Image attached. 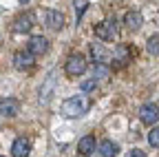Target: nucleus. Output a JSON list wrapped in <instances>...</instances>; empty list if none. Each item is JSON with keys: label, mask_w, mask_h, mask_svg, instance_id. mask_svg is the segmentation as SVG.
Listing matches in <instances>:
<instances>
[{"label": "nucleus", "mask_w": 159, "mask_h": 157, "mask_svg": "<svg viewBox=\"0 0 159 157\" xmlns=\"http://www.w3.org/2000/svg\"><path fill=\"white\" fill-rule=\"evenodd\" d=\"M91 106V100L86 95H73V97H66L64 104H62V113L66 117H80L84 115Z\"/></svg>", "instance_id": "1"}, {"label": "nucleus", "mask_w": 159, "mask_h": 157, "mask_svg": "<svg viewBox=\"0 0 159 157\" xmlns=\"http://www.w3.org/2000/svg\"><path fill=\"white\" fill-rule=\"evenodd\" d=\"M95 38L97 40H104V42H111L117 38V22L115 18H106V20H102L97 27H95Z\"/></svg>", "instance_id": "2"}, {"label": "nucleus", "mask_w": 159, "mask_h": 157, "mask_svg": "<svg viewBox=\"0 0 159 157\" xmlns=\"http://www.w3.org/2000/svg\"><path fill=\"white\" fill-rule=\"evenodd\" d=\"M86 71V58L82 53H73L69 55V60H66V67H64V73L69 77H80Z\"/></svg>", "instance_id": "3"}, {"label": "nucleus", "mask_w": 159, "mask_h": 157, "mask_svg": "<svg viewBox=\"0 0 159 157\" xmlns=\"http://www.w3.org/2000/svg\"><path fill=\"white\" fill-rule=\"evenodd\" d=\"M139 120H142L146 126L157 124V120H159V106H157V104H152V102L142 104V106H139Z\"/></svg>", "instance_id": "4"}, {"label": "nucleus", "mask_w": 159, "mask_h": 157, "mask_svg": "<svg viewBox=\"0 0 159 157\" xmlns=\"http://www.w3.org/2000/svg\"><path fill=\"white\" fill-rule=\"evenodd\" d=\"M33 64H35L33 53H29V51H16L13 53V67L18 71H29V69H33Z\"/></svg>", "instance_id": "5"}, {"label": "nucleus", "mask_w": 159, "mask_h": 157, "mask_svg": "<svg viewBox=\"0 0 159 157\" xmlns=\"http://www.w3.org/2000/svg\"><path fill=\"white\" fill-rule=\"evenodd\" d=\"M33 25H35V18H33L31 11L20 13L16 20H13V31H16V33H29V31L33 29Z\"/></svg>", "instance_id": "6"}, {"label": "nucleus", "mask_w": 159, "mask_h": 157, "mask_svg": "<svg viewBox=\"0 0 159 157\" xmlns=\"http://www.w3.org/2000/svg\"><path fill=\"white\" fill-rule=\"evenodd\" d=\"M27 51L33 53L35 58H38V55H44V53L49 51V40H47L44 35H33L31 40L27 42Z\"/></svg>", "instance_id": "7"}, {"label": "nucleus", "mask_w": 159, "mask_h": 157, "mask_svg": "<svg viewBox=\"0 0 159 157\" xmlns=\"http://www.w3.org/2000/svg\"><path fill=\"white\" fill-rule=\"evenodd\" d=\"M44 22H47V27H49V29H53V31H60V29L64 27L66 18H64V13H62V11L49 9V11L44 13Z\"/></svg>", "instance_id": "8"}, {"label": "nucleus", "mask_w": 159, "mask_h": 157, "mask_svg": "<svg viewBox=\"0 0 159 157\" xmlns=\"http://www.w3.org/2000/svg\"><path fill=\"white\" fill-rule=\"evenodd\" d=\"M20 113V102L13 97H2L0 100V115L2 117H16Z\"/></svg>", "instance_id": "9"}, {"label": "nucleus", "mask_w": 159, "mask_h": 157, "mask_svg": "<svg viewBox=\"0 0 159 157\" xmlns=\"http://www.w3.org/2000/svg\"><path fill=\"white\" fill-rule=\"evenodd\" d=\"M29 153H31V142L27 137H16L11 144V155L13 157H29Z\"/></svg>", "instance_id": "10"}, {"label": "nucleus", "mask_w": 159, "mask_h": 157, "mask_svg": "<svg viewBox=\"0 0 159 157\" xmlns=\"http://www.w3.org/2000/svg\"><path fill=\"white\" fill-rule=\"evenodd\" d=\"M53 89H55V73H49L47 80H44V84L40 86V102H42V104H47L51 100Z\"/></svg>", "instance_id": "11"}, {"label": "nucleus", "mask_w": 159, "mask_h": 157, "mask_svg": "<svg viewBox=\"0 0 159 157\" xmlns=\"http://www.w3.org/2000/svg\"><path fill=\"white\" fill-rule=\"evenodd\" d=\"M130 62V49L128 47H117V51L113 53V67L115 69H122V67H126Z\"/></svg>", "instance_id": "12"}, {"label": "nucleus", "mask_w": 159, "mask_h": 157, "mask_svg": "<svg viewBox=\"0 0 159 157\" xmlns=\"http://www.w3.org/2000/svg\"><path fill=\"white\" fill-rule=\"evenodd\" d=\"M89 51H91V55H93L95 64H106V62H108V51L99 44V42H93V44L89 47Z\"/></svg>", "instance_id": "13"}, {"label": "nucleus", "mask_w": 159, "mask_h": 157, "mask_svg": "<svg viewBox=\"0 0 159 157\" xmlns=\"http://www.w3.org/2000/svg\"><path fill=\"white\" fill-rule=\"evenodd\" d=\"M124 25H126L128 31H137L139 27L144 25V18H142V13H139V11H128V13L124 16Z\"/></svg>", "instance_id": "14"}, {"label": "nucleus", "mask_w": 159, "mask_h": 157, "mask_svg": "<svg viewBox=\"0 0 159 157\" xmlns=\"http://www.w3.org/2000/svg\"><path fill=\"white\" fill-rule=\"evenodd\" d=\"M95 137L93 135H86V137H82V140L77 142V153L80 155H84V157H89V155H93V150H95Z\"/></svg>", "instance_id": "15"}, {"label": "nucleus", "mask_w": 159, "mask_h": 157, "mask_svg": "<svg viewBox=\"0 0 159 157\" xmlns=\"http://www.w3.org/2000/svg\"><path fill=\"white\" fill-rule=\"evenodd\" d=\"M97 150H99L102 157H115L119 153V146L115 142H111V140H104V142H99V148Z\"/></svg>", "instance_id": "16"}, {"label": "nucleus", "mask_w": 159, "mask_h": 157, "mask_svg": "<svg viewBox=\"0 0 159 157\" xmlns=\"http://www.w3.org/2000/svg\"><path fill=\"white\" fill-rule=\"evenodd\" d=\"M111 75V69L106 67V64H95L93 67V80H106V77Z\"/></svg>", "instance_id": "17"}, {"label": "nucleus", "mask_w": 159, "mask_h": 157, "mask_svg": "<svg viewBox=\"0 0 159 157\" xmlns=\"http://www.w3.org/2000/svg\"><path fill=\"white\" fill-rule=\"evenodd\" d=\"M73 7H75V18H77V22L82 20V16L89 7V0H73Z\"/></svg>", "instance_id": "18"}, {"label": "nucleus", "mask_w": 159, "mask_h": 157, "mask_svg": "<svg viewBox=\"0 0 159 157\" xmlns=\"http://www.w3.org/2000/svg\"><path fill=\"white\" fill-rule=\"evenodd\" d=\"M146 49H148L150 55H159V35H150V38H148Z\"/></svg>", "instance_id": "19"}, {"label": "nucleus", "mask_w": 159, "mask_h": 157, "mask_svg": "<svg viewBox=\"0 0 159 157\" xmlns=\"http://www.w3.org/2000/svg\"><path fill=\"white\" fill-rule=\"evenodd\" d=\"M148 144L152 148H159V126H155L150 133H148Z\"/></svg>", "instance_id": "20"}, {"label": "nucleus", "mask_w": 159, "mask_h": 157, "mask_svg": "<svg viewBox=\"0 0 159 157\" xmlns=\"http://www.w3.org/2000/svg\"><path fill=\"white\" fill-rule=\"evenodd\" d=\"M80 86H82V91H84V93H91V91H95V89H97V80H84Z\"/></svg>", "instance_id": "21"}, {"label": "nucleus", "mask_w": 159, "mask_h": 157, "mask_svg": "<svg viewBox=\"0 0 159 157\" xmlns=\"http://www.w3.org/2000/svg\"><path fill=\"white\" fill-rule=\"evenodd\" d=\"M126 157H146V153H144L142 148H130Z\"/></svg>", "instance_id": "22"}]
</instances>
